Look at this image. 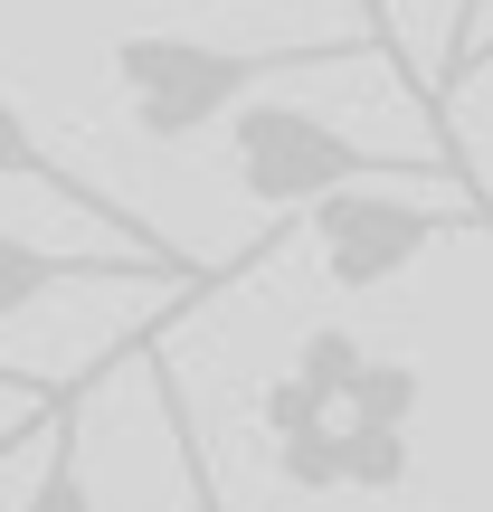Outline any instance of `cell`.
I'll use <instances>...</instances> for the list:
<instances>
[{"mask_svg":"<svg viewBox=\"0 0 493 512\" xmlns=\"http://www.w3.org/2000/svg\"><path fill=\"white\" fill-rule=\"evenodd\" d=\"M351 57H399L380 29L361 38H285V48H209V38H171V29H124L114 38V86H124L143 143H200L238 95L275 86V76H323Z\"/></svg>","mask_w":493,"mask_h":512,"instance_id":"cell-1","label":"cell"},{"mask_svg":"<svg viewBox=\"0 0 493 512\" xmlns=\"http://www.w3.org/2000/svg\"><path fill=\"white\" fill-rule=\"evenodd\" d=\"M219 124H228V152H238V190H247L256 209H304L313 190L408 171V162L351 143L342 124H323V114H304V105H256V95H238Z\"/></svg>","mask_w":493,"mask_h":512,"instance_id":"cell-2","label":"cell"},{"mask_svg":"<svg viewBox=\"0 0 493 512\" xmlns=\"http://www.w3.org/2000/svg\"><path fill=\"white\" fill-rule=\"evenodd\" d=\"M484 219V209H427L408 190H370V181H342V190H313L304 200V228H313V256L342 294H380L418 266L446 228Z\"/></svg>","mask_w":493,"mask_h":512,"instance_id":"cell-3","label":"cell"},{"mask_svg":"<svg viewBox=\"0 0 493 512\" xmlns=\"http://www.w3.org/2000/svg\"><path fill=\"white\" fill-rule=\"evenodd\" d=\"M228 266H190L181 247H38L0 228V323L67 285H152V294H209Z\"/></svg>","mask_w":493,"mask_h":512,"instance_id":"cell-4","label":"cell"},{"mask_svg":"<svg viewBox=\"0 0 493 512\" xmlns=\"http://www.w3.org/2000/svg\"><path fill=\"white\" fill-rule=\"evenodd\" d=\"M95 380V370H86ZM76 380V389H86ZM76 389H57L48 399V418H38V475H29V503L19 512H95V484H86V399Z\"/></svg>","mask_w":493,"mask_h":512,"instance_id":"cell-5","label":"cell"},{"mask_svg":"<svg viewBox=\"0 0 493 512\" xmlns=\"http://www.w3.org/2000/svg\"><path fill=\"white\" fill-rule=\"evenodd\" d=\"M0 181H29V190H57V200L95 209V219H105V228H124L133 247H171V238H152V228L133 219V209H114V200H105V190H95V181H76V171H57V152L38 143L29 124H19V105H10V95H0Z\"/></svg>","mask_w":493,"mask_h":512,"instance_id":"cell-6","label":"cell"},{"mask_svg":"<svg viewBox=\"0 0 493 512\" xmlns=\"http://www.w3.org/2000/svg\"><path fill=\"white\" fill-rule=\"evenodd\" d=\"M152 408H162V437H171V475H181V512H238L219 484V456L200 437V408H190V380L171 361H152Z\"/></svg>","mask_w":493,"mask_h":512,"instance_id":"cell-7","label":"cell"},{"mask_svg":"<svg viewBox=\"0 0 493 512\" xmlns=\"http://www.w3.org/2000/svg\"><path fill=\"white\" fill-rule=\"evenodd\" d=\"M418 389H427V370H418V361H370V351H361V370L342 380L332 418H361V427H408V418H418Z\"/></svg>","mask_w":493,"mask_h":512,"instance_id":"cell-8","label":"cell"},{"mask_svg":"<svg viewBox=\"0 0 493 512\" xmlns=\"http://www.w3.org/2000/svg\"><path fill=\"white\" fill-rule=\"evenodd\" d=\"M342 456H351L342 418H313V427H294V437H275V475H285L294 494H332V484H342Z\"/></svg>","mask_w":493,"mask_h":512,"instance_id":"cell-9","label":"cell"},{"mask_svg":"<svg viewBox=\"0 0 493 512\" xmlns=\"http://www.w3.org/2000/svg\"><path fill=\"white\" fill-rule=\"evenodd\" d=\"M342 437H351L342 484H361V494H399V484H408V427H361V418H342Z\"/></svg>","mask_w":493,"mask_h":512,"instance_id":"cell-10","label":"cell"},{"mask_svg":"<svg viewBox=\"0 0 493 512\" xmlns=\"http://www.w3.org/2000/svg\"><path fill=\"white\" fill-rule=\"evenodd\" d=\"M351 370H361V332H351V323H313L304 342H294V380L323 389V399H342Z\"/></svg>","mask_w":493,"mask_h":512,"instance_id":"cell-11","label":"cell"},{"mask_svg":"<svg viewBox=\"0 0 493 512\" xmlns=\"http://www.w3.org/2000/svg\"><path fill=\"white\" fill-rule=\"evenodd\" d=\"M256 418H266V437H294V427L332 418V399H323V389H304V380L285 370V380H266V389H256Z\"/></svg>","mask_w":493,"mask_h":512,"instance_id":"cell-12","label":"cell"},{"mask_svg":"<svg viewBox=\"0 0 493 512\" xmlns=\"http://www.w3.org/2000/svg\"><path fill=\"white\" fill-rule=\"evenodd\" d=\"M48 399H57V389H48ZM48 399H19V418L0 427V465H19V456H29V437H38V418H48Z\"/></svg>","mask_w":493,"mask_h":512,"instance_id":"cell-13","label":"cell"},{"mask_svg":"<svg viewBox=\"0 0 493 512\" xmlns=\"http://www.w3.org/2000/svg\"><path fill=\"white\" fill-rule=\"evenodd\" d=\"M0 389H10V399H48L57 380H38V370H19V361H0Z\"/></svg>","mask_w":493,"mask_h":512,"instance_id":"cell-14","label":"cell"},{"mask_svg":"<svg viewBox=\"0 0 493 512\" xmlns=\"http://www.w3.org/2000/svg\"><path fill=\"white\" fill-rule=\"evenodd\" d=\"M200 10H228V0H200ZM361 19H389V10H380V0H361Z\"/></svg>","mask_w":493,"mask_h":512,"instance_id":"cell-15","label":"cell"},{"mask_svg":"<svg viewBox=\"0 0 493 512\" xmlns=\"http://www.w3.org/2000/svg\"><path fill=\"white\" fill-rule=\"evenodd\" d=\"M380 10H389V0H380Z\"/></svg>","mask_w":493,"mask_h":512,"instance_id":"cell-16","label":"cell"}]
</instances>
